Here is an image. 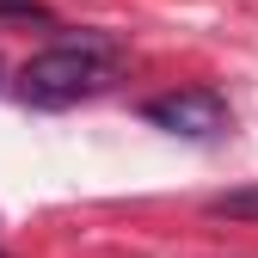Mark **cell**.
I'll return each instance as SVG.
<instances>
[{
    "label": "cell",
    "instance_id": "3957f363",
    "mask_svg": "<svg viewBox=\"0 0 258 258\" xmlns=\"http://www.w3.org/2000/svg\"><path fill=\"white\" fill-rule=\"evenodd\" d=\"M209 215H221V221H258V184H246V190H221V197L209 203Z\"/></svg>",
    "mask_w": 258,
    "mask_h": 258
},
{
    "label": "cell",
    "instance_id": "277c9868",
    "mask_svg": "<svg viewBox=\"0 0 258 258\" xmlns=\"http://www.w3.org/2000/svg\"><path fill=\"white\" fill-rule=\"evenodd\" d=\"M0 19H19V25H55V13L43 0H0Z\"/></svg>",
    "mask_w": 258,
    "mask_h": 258
},
{
    "label": "cell",
    "instance_id": "7a4b0ae2",
    "mask_svg": "<svg viewBox=\"0 0 258 258\" xmlns=\"http://www.w3.org/2000/svg\"><path fill=\"white\" fill-rule=\"evenodd\" d=\"M142 117L154 129H166V136H178V142H221L234 129L228 99L209 92V86H184V92H166V99H148Z\"/></svg>",
    "mask_w": 258,
    "mask_h": 258
},
{
    "label": "cell",
    "instance_id": "6da1fadb",
    "mask_svg": "<svg viewBox=\"0 0 258 258\" xmlns=\"http://www.w3.org/2000/svg\"><path fill=\"white\" fill-rule=\"evenodd\" d=\"M117 37H105V31H74V37H61L49 49H37L19 68V99L37 105V111H68L80 99H92L111 74H117Z\"/></svg>",
    "mask_w": 258,
    "mask_h": 258
},
{
    "label": "cell",
    "instance_id": "5b68a950",
    "mask_svg": "<svg viewBox=\"0 0 258 258\" xmlns=\"http://www.w3.org/2000/svg\"><path fill=\"white\" fill-rule=\"evenodd\" d=\"M0 258H7V252H0Z\"/></svg>",
    "mask_w": 258,
    "mask_h": 258
}]
</instances>
